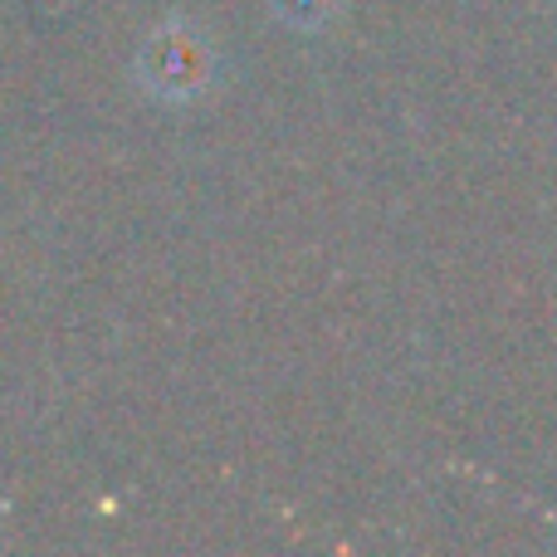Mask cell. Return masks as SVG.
I'll return each instance as SVG.
<instances>
[{
    "mask_svg": "<svg viewBox=\"0 0 557 557\" xmlns=\"http://www.w3.org/2000/svg\"><path fill=\"white\" fill-rule=\"evenodd\" d=\"M215 78V49L206 45V35L191 20L172 15L143 39L137 49V84L147 94L166 98V103H186L201 98Z\"/></svg>",
    "mask_w": 557,
    "mask_h": 557,
    "instance_id": "1",
    "label": "cell"
},
{
    "mask_svg": "<svg viewBox=\"0 0 557 557\" xmlns=\"http://www.w3.org/2000/svg\"><path fill=\"white\" fill-rule=\"evenodd\" d=\"M270 5H274V15L284 20V25L318 29V25H327V20L337 15V5H343V0H270Z\"/></svg>",
    "mask_w": 557,
    "mask_h": 557,
    "instance_id": "2",
    "label": "cell"
}]
</instances>
